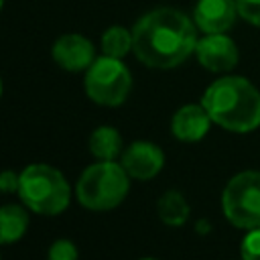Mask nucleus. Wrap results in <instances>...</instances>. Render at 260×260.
I'll use <instances>...</instances> for the list:
<instances>
[{"instance_id":"f257e3e1","label":"nucleus","mask_w":260,"mask_h":260,"mask_svg":"<svg viewBox=\"0 0 260 260\" xmlns=\"http://www.w3.org/2000/svg\"><path fill=\"white\" fill-rule=\"evenodd\" d=\"M193 20L177 8H154L132 28V51L148 67L171 69L197 47Z\"/></svg>"},{"instance_id":"f03ea898","label":"nucleus","mask_w":260,"mask_h":260,"mask_svg":"<svg viewBox=\"0 0 260 260\" xmlns=\"http://www.w3.org/2000/svg\"><path fill=\"white\" fill-rule=\"evenodd\" d=\"M211 122L230 132H250L260 126V91L238 75L213 81L201 100Z\"/></svg>"},{"instance_id":"7ed1b4c3","label":"nucleus","mask_w":260,"mask_h":260,"mask_svg":"<svg viewBox=\"0 0 260 260\" xmlns=\"http://www.w3.org/2000/svg\"><path fill=\"white\" fill-rule=\"evenodd\" d=\"M128 177L124 167L114 160L95 162L81 173L75 185L77 201L91 211L112 209L124 201L130 187Z\"/></svg>"},{"instance_id":"20e7f679","label":"nucleus","mask_w":260,"mask_h":260,"mask_svg":"<svg viewBox=\"0 0 260 260\" xmlns=\"http://www.w3.org/2000/svg\"><path fill=\"white\" fill-rule=\"evenodd\" d=\"M18 195L28 209L41 215L61 213L71 199L65 177L57 169L43 162L28 165L20 173Z\"/></svg>"},{"instance_id":"39448f33","label":"nucleus","mask_w":260,"mask_h":260,"mask_svg":"<svg viewBox=\"0 0 260 260\" xmlns=\"http://www.w3.org/2000/svg\"><path fill=\"white\" fill-rule=\"evenodd\" d=\"M221 205L234 225L244 230L260 228V171H244L230 179Z\"/></svg>"},{"instance_id":"423d86ee","label":"nucleus","mask_w":260,"mask_h":260,"mask_svg":"<svg viewBox=\"0 0 260 260\" xmlns=\"http://www.w3.org/2000/svg\"><path fill=\"white\" fill-rule=\"evenodd\" d=\"M132 87L128 67L116 57H98L85 73V91L100 106H120Z\"/></svg>"},{"instance_id":"0eeeda50","label":"nucleus","mask_w":260,"mask_h":260,"mask_svg":"<svg viewBox=\"0 0 260 260\" xmlns=\"http://www.w3.org/2000/svg\"><path fill=\"white\" fill-rule=\"evenodd\" d=\"M195 55H197V61L205 69L215 71V73L232 71L240 59L236 43L223 32H213V35H205L203 39H199L195 47Z\"/></svg>"},{"instance_id":"6e6552de","label":"nucleus","mask_w":260,"mask_h":260,"mask_svg":"<svg viewBox=\"0 0 260 260\" xmlns=\"http://www.w3.org/2000/svg\"><path fill=\"white\" fill-rule=\"evenodd\" d=\"M124 171L132 177V179H140V181H146V179H152L165 165V154L162 150L152 144V142H144V140H138V142H132L124 154H122V162Z\"/></svg>"},{"instance_id":"1a4fd4ad","label":"nucleus","mask_w":260,"mask_h":260,"mask_svg":"<svg viewBox=\"0 0 260 260\" xmlns=\"http://www.w3.org/2000/svg\"><path fill=\"white\" fill-rule=\"evenodd\" d=\"M238 14L236 0H197L193 20L205 35L225 32L232 28Z\"/></svg>"},{"instance_id":"9d476101","label":"nucleus","mask_w":260,"mask_h":260,"mask_svg":"<svg viewBox=\"0 0 260 260\" xmlns=\"http://www.w3.org/2000/svg\"><path fill=\"white\" fill-rule=\"evenodd\" d=\"M53 59L67 71L87 69L95 61V51L89 39L81 35H63L53 45Z\"/></svg>"},{"instance_id":"9b49d317","label":"nucleus","mask_w":260,"mask_h":260,"mask_svg":"<svg viewBox=\"0 0 260 260\" xmlns=\"http://www.w3.org/2000/svg\"><path fill=\"white\" fill-rule=\"evenodd\" d=\"M209 122H211V118H209L207 110L203 108V104L201 106L187 104L175 112L173 122H171V130L179 140L195 142L207 134Z\"/></svg>"},{"instance_id":"f8f14e48","label":"nucleus","mask_w":260,"mask_h":260,"mask_svg":"<svg viewBox=\"0 0 260 260\" xmlns=\"http://www.w3.org/2000/svg\"><path fill=\"white\" fill-rule=\"evenodd\" d=\"M28 228V213L20 205L0 207V244H12L24 236Z\"/></svg>"},{"instance_id":"ddd939ff","label":"nucleus","mask_w":260,"mask_h":260,"mask_svg":"<svg viewBox=\"0 0 260 260\" xmlns=\"http://www.w3.org/2000/svg\"><path fill=\"white\" fill-rule=\"evenodd\" d=\"M122 148V136L112 126H100L89 136V150L100 160H114Z\"/></svg>"},{"instance_id":"4468645a","label":"nucleus","mask_w":260,"mask_h":260,"mask_svg":"<svg viewBox=\"0 0 260 260\" xmlns=\"http://www.w3.org/2000/svg\"><path fill=\"white\" fill-rule=\"evenodd\" d=\"M158 215L167 225H183L189 217V203L179 191H167L158 199Z\"/></svg>"},{"instance_id":"2eb2a0df","label":"nucleus","mask_w":260,"mask_h":260,"mask_svg":"<svg viewBox=\"0 0 260 260\" xmlns=\"http://www.w3.org/2000/svg\"><path fill=\"white\" fill-rule=\"evenodd\" d=\"M130 49H132V32L128 28L114 24V26H110L104 32V37H102V51H104V55L122 59Z\"/></svg>"},{"instance_id":"dca6fc26","label":"nucleus","mask_w":260,"mask_h":260,"mask_svg":"<svg viewBox=\"0 0 260 260\" xmlns=\"http://www.w3.org/2000/svg\"><path fill=\"white\" fill-rule=\"evenodd\" d=\"M242 260H260V228L248 232L242 242Z\"/></svg>"},{"instance_id":"f3484780","label":"nucleus","mask_w":260,"mask_h":260,"mask_svg":"<svg viewBox=\"0 0 260 260\" xmlns=\"http://www.w3.org/2000/svg\"><path fill=\"white\" fill-rule=\"evenodd\" d=\"M236 6H238V14L246 22L260 26V0H236Z\"/></svg>"},{"instance_id":"a211bd4d","label":"nucleus","mask_w":260,"mask_h":260,"mask_svg":"<svg viewBox=\"0 0 260 260\" xmlns=\"http://www.w3.org/2000/svg\"><path fill=\"white\" fill-rule=\"evenodd\" d=\"M49 260H77V248L69 240H57L49 248Z\"/></svg>"},{"instance_id":"6ab92c4d","label":"nucleus","mask_w":260,"mask_h":260,"mask_svg":"<svg viewBox=\"0 0 260 260\" xmlns=\"http://www.w3.org/2000/svg\"><path fill=\"white\" fill-rule=\"evenodd\" d=\"M18 183H20V175H16L14 171H2L0 173V191H4V193L18 191Z\"/></svg>"},{"instance_id":"aec40b11","label":"nucleus","mask_w":260,"mask_h":260,"mask_svg":"<svg viewBox=\"0 0 260 260\" xmlns=\"http://www.w3.org/2000/svg\"><path fill=\"white\" fill-rule=\"evenodd\" d=\"M0 95H2V81H0Z\"/></svg>"},{"instance_id":"412c9836","label":"nucleus","mask_w":260,"mask_h":260,"mask_svg":"<svg viewBox=\"0 0 260 260\" xmlns=\"http://www.w3.org/2000/svg\"><path fill=\"white\" fill-rule=\"evenodd\" d=\"M142 260H156V258H142Z\"/></svg>"},{"instance_id":"4be33fe9","label":"nucleus","mask_w":260,"mask_h":260,"mask_svg":"<svg viewBox=\"0 0 260 260\" xmlns=\"http://www.w3.org/2000/svg\"><path fill=\"white\" fill-rule=\"evenodd\" d=\"M2 2H4V0H0V8H2Z\"/></svg>"}]
</instances>
